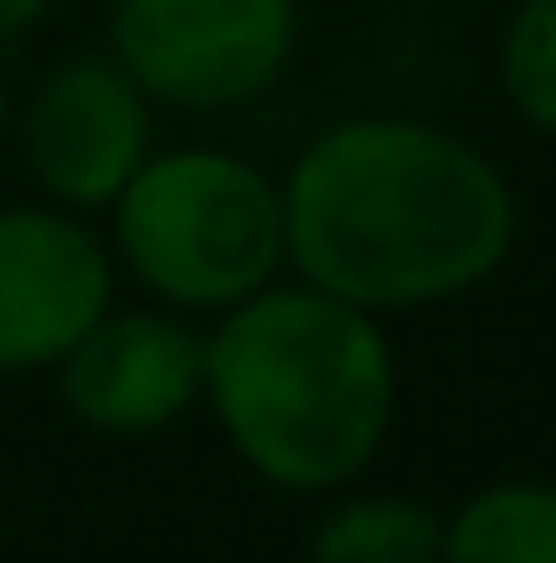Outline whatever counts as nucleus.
Masks as SVG:
<instances>
[{"mask_svg":"<svg viewBox=\"0 0 556 563\" xmlns=\"http://www.w3.org/2000/svg\"><path fill=\"white\" fill-rule=\"evenodd\" d=\"M288 269L367 314L471 295L518 243V197L471 139L425 119H341L281 177Z\"/></svg>","mask_w":556,"mask_h":563,"instance_id":"nucleus-1","label":"nucleus"},{"mask_svg":"<svg viewBox=\"0 0 556 563\" xmlns=\"http://www.w3.org/2000/svg\"><path fill=\"white\" fill-rule=\"evenodd\" d=\"M393 400L400 361L380 314L314 282H269L203 334V407L276 492L354 485L393 426Z\"/></svg>","mask_w":556,"mask_h":563,"instance_id":"nucleus-2","label":"nucleus"},{"mask_svg":"<svg viewBox=\"0 0 556 563\" xmlns=\"http://www.w3.org/2000/svg\"><path fill=\"white\" fill-rule=\"evenodd\" d=\"M112 263L177 314H223L288 263L281 184L236 151H151L112 197Z\"/></svg>","mask_w":556,"mask_h":563,"instance_id":"nucleus-3","label":"nucleus"},{"mask_svg":"<svg viewBox=\"0 0 556 563\" xmlns=\"http://www.w3.org/2000/svg\"><path fill=\"white\" fill-rule=\"evenodd\" d=\"M301 46V0H112L105 53L177 112L249 106Z\"/></svg>","mask_w":556,"mask_h":563,"instance_id":"nucleus-4","label":"nucleus"},{"mask_svg":"<svg viewBox=\"0 0 556 563\" xmlns=\"http://www.w3.org/2000/svg\"><path fill=\"white\" fill-rule=\"evenodd\" d=\"M13 139L33 184L66 210H112L151 157V92L112 53H73L40 73L26 112H13Z\"/></svg>","mask_w":556,"mask_h":563,"instance_id":"nucleus-5","label":"nucleus"},{"mask_svg":"<svg viewBox=\"0 0 556 563\" xmlns=\"http://www.w3.org/2000/svg\"><path fill=\"white\" fill-rule=\"evenodd\" d=\"M112 243L66 203L0 210V374H40L112 308Z\"/></svg>","mask_w":556,"mask_h":563,"instance_id":"nucleus-6","label":"nucleus"},{"mask_svg":"<svg viewBox=\"0 0 556 563\" xmlns=\"http://www.w3.org/2000/svg\"><path fill=\"white\" fill-rule=\"evenodd\" d=\"M53 380L79 426L105 439H151L203 400V334L177 308H105Z\"/></svg>","mask_w":556,"mask_h":563,"instance_id":"nucleus-7","label":"nucleus"},{"mask_svg":"<svg viewBox=\"0 0 556 563\" xmlns=\"http://www.w3.org/2000/svg\"><path fill=\"white\" fill-rule=\"evenodd\" d=\"M438 563H556V485L498 478L445 518Z\"/></svg>","mask_w":556,"mask_h":563,"instance_id":"nucleus-8","label":"nucleus"},{"mask_svg":"<svg viewBox=\"0 0 556 563\" xmlns=\"http://www.w3.org/2000/svg\"><path fill=\"white\" fill-rule=\"evenodd\" d=\"M445 518L400 492H360L321 511L314 525V563H438Z\"/></svg>","mask_w":556,"mask_h":563,"instance_id":"nucleus-9","label":"nucleus"},{"mask_svg":"<svg viewBox=\"0 0 556 563\" xmlns=\"http://www.w3.org/2000/svg\"><path fill=\"white\" fill-rule=\"evenodd\" d=\"M498 86L531 132L556 139V0H518L504 13Z\"/></svg>","mask_w":556,"mask_h":563,"instance_id":"nucleus-10","label":"nucleus"},{"mask_svg":"<svg viewBox=\"0 0 556 563\" xmlns=\"http://www.w3.org/2000/svg\"><path fill=\"white\" fill-rule=\"evenodd\" d=\"M53 7H59V0H0V46L20 40V33H33Z\"/></svg>","mask_w":556,"mask_h":563,"instance_id":"nucleus-11","label":"nucleus"},{"mask_svg":"<svg viewBox=\"0 0 556 563\" xmlns=\"http://www.w3.org/2000/svg\"><path fill=\"white\" fill-rule=\"evenodd\" d=\"M13 139V92H7V79H0V144Z\"/></svg>","mask_w":556,"mask_h":563,"instance_id":"nucleus-12","label":"nucleus"}]
</instances>
